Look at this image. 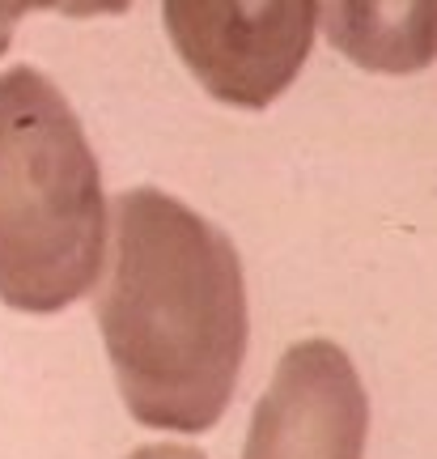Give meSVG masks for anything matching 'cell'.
Returning a JSON list of instances; mask_svg holds the SVG:
<instances>
[{"label":"cell","mask_w":437,"mask_h":459,"mask_svg":"<svg viewBox=\"0 0 437 459\" xmlns=\"http://www.w3.org/2000/svg\"><path fill=\"white\" fill-rule=\"evenodd\" d=\"M94 315L141 426L204 434L226 417L251 315L238 247L217 221L162 187H128L115 200Z\"/></svg>","instance_id":"1"},{"label":"cell","mask_w":437,"mask_h":459,"mask_svg":"<svg viewBox=\"0 0 437 459\" xmlns=\"http://www.w3.org/2000/svg\"><path fill=\"white\" fill-rule=\"evenodd\" d=\"M128 459H209V455H204V451H195V446H183V443H153V446L132 451Z\"/></svg>","instance_id":"7"},{"label":"cell","mask_w":437,"mask_h":459,"mask_svg":"<svg viewBox=\"0 0 437 459\" xmlns=\"http://www.w3.org/2000/svg\"><path fill=\"white\" fill-rule=\"evenodd\" d=\"M370 395L336 341L285 349L255 404L243 459H365Z\"/></svg>","instance_id":"4"},{"label":"cell","mask_w":437,"mask_h":459,"mask_svg":"<svg viewBox=\"0 0 437 459\" xmlns=\"http://www.w3.org/2000/svg\"><path fill=\"white\" fill-rule=\"evenodd\" d=\"M319 26L348 65L378 77L437 65V0H323Z\"/></svg>","instance_id":"5"},{"label":"cell","mask_w":437,"mask_h":459,"mask_svg":"<svg viewBox=\"0 0 437 459\" xmlns=\"http://www.w3.org/2000/svg\"><path fill=\"white\" fill-rule=\"evenodd\" d=\"M107 247L111 209L77 111L39 68L0 73V302L64 311L94 290Z\"/></svg>","instance_id":"2"},{"label":"cell","mask_w":437,"mask_h":459,"mask_svg":"<svg viewBox=\"0 0 437 459\" xmlns=\"http://www.w3.org/2000/svg\"><path fill=\"white\" fill-rule=\"evenodd\" d=\"M162 22L209 99L263 111L306 68L323 0H162Z\"/></svg>","instance_id":"3"},{"label":"cell","mask_w":437,"mask_h":459,"mask_svg":"<svg viewBox=\"0 0 437 459\" xmlns=\"http://www.w3.org/2000/svg\"><path fill=\"white\" fill-rule=\"evenodd\" d=\"M34 9L60 17H107V13H128L132 0H0V56L9 51L17 34V22Z\"/></svg>","instance_id":"6"}]
</instances>
